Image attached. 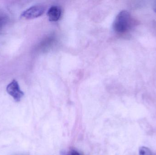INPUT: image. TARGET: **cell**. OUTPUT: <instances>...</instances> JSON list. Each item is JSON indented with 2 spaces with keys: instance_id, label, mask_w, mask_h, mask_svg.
Segmentation results:
<instances>
[{
  "instance_id": "cell-1",
  "label": "cell",
  "mask_w": 156,
  "mask_h": 155,
  "mask_svg": "<svg viewBox=\"0 0 156 155\" xmlns=\"http://www.w3.org/2000/svg\"><path fill=\"white\" fill-rule=\"evenodd\" d=\"M131 23V17L126 11H122L117 15L113 24L114 30L117 33H123L128 31Z\"/></svg>"
},
{
  "instance_id": "cell-2",
  "label": "cell",
  "mask_w": 156,
  "mask_h": 155,
  "mask_svg": "<svg viewBox=\"0 0 156 155\" xmlns=\"http://www.w3.org/2000/svg\"><path fill=\"white\" fill-rule=\"evenodd\" d=\"M45 10V7L44 5H34L24 11L21 14V17L26 19L37 18L44 14Z\"/></svg>"
},
{
  "instance_id": "cell-3",
  "label": "cell",
  "mask_w": 156,
  "mask_h": 155,
  "mask_svg": "<svg viewBox=\"0 0 156 155\" xmlns=\"http://www.w3.org/2000/svg\"><path fill=\"white\" fill-rule=\"evenodd\" d=\"M6 92L16 102H20L24 96V93L20 89L18 82L13 80L6 86Z\"/></svg>"
},
{
  "instance_id": "cell-4",
  "label": "cell",
  "mask_w": 156,
  "mask_h": 155,
  "mask_svg": "<svg viewBox=\"0 0 156 155\" xmlns=\"http://www.w3.org/2000/svg\"><path fill=\"white\" fill-rule=\"evenodd\" d=\"M47 14L49 21L51 22H57L59 20L61 17L62 10L59 6L53 5L49 8Z\"/></svg>"
},
{
  "instance_id": "cell-5",
  "label": "cell",
  "mask_w": 156,
  "mask_h": 155,
  "mask_svg": "<svg viewBox=\"0 0 156 155\" xmlns=\"http://www.w3.org/2000/svg\"><path fill=\"white\" fill-rule=\"evenodd\" d=\"M139 155H153L151 150L145 147H142L139 148Z\"/></svg>"
},
{
  "instance_id": "cell-6",
  "label": "cell",
  "mask_w": 156,
  "mask_h": 155,
  "mask_svg": "<svg viewBox=\"0 0 156 155\" xmlns=\"http://www.w3.org/2000/svg\"><path fill=\"white\" fill-rule=\"evenodd\" d=\"M67 155H82L79 152H78V151H76V150H72V151H70V152Z\"/></svg>"
},
{
  "instance_id": "cell-7",
  "label": "cell",
  "mask_w": 156,
  "mask_h": 155,
  "mask_svg": "<svg viewBox=\"0 0 156 155\" xmlns=\"http://www.w3.org/2000/svg\"><path fill=\"white\" fill-rule=\"evenodd\" d=\"M5 19L4 17L0 16V27L4 24V23L5 22Z\"/></svg>"
}]
</instances>
